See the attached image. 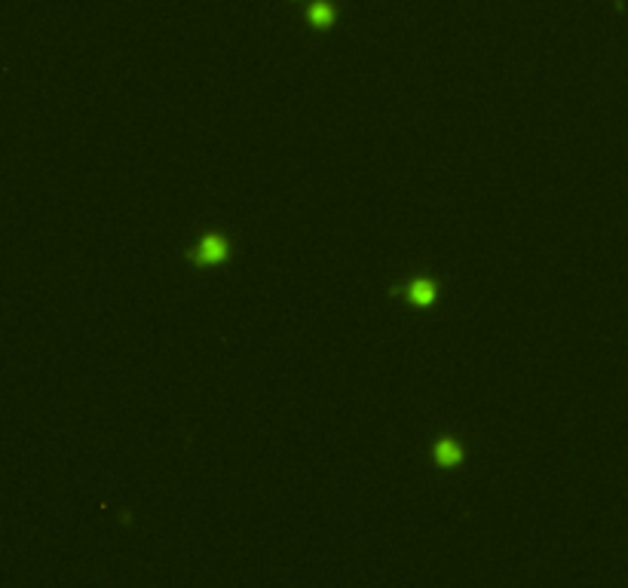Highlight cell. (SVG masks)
<instances>
[{
    "instance_id": "cell-1",
    "label": "cell",
    "mask_w": 628,
    "mask_h": 588,
    "mask_svg": "<svg viewBox=\"0 0 628 588\" xmlns=\"http://www.w3.org/2000/svg\"><path fill=\"white\" fill-rule=\"evenodd\" d=\"M199 258L206 261V263H215V261H221V258H224V242L215 239V236L206 239V242H202V249H199Z\"/></svg>"
},
{
    "instance_id": "cell-3",
    "label": "cell",
    "mask_w": 628,
    "mask_h": 588,
    "mask_svg": "<svg viewBox=\"0 0 628 588\" xmlns=\"http://www.w3.org/2000/svg\"><path fill=\"white\" fill-rule=\"evenodd\" d=\"M313 18H316V22H328V18H331V13H328L325 6H316V9H313Z\"/></svg>"
},
{
    "instance_id": "cell-4",
    "label": "cell",
    "mask_w": 628,
    "mask_h": 588,
    "mask_svg": "<svg viewBox=\"0 0 628 588\" xmlns=\"http://www.w3.org/2000/svg\"><path fill=\"white\" fill-rule=\"evenodd\" d=\"M441 457H444V459H448V463H451V459H457V450H453V447H448V445H441Z\"/></svg>"
},
{
    "instance_id": "cell-2",
    "label": "cell",
    "mask_w": 628,
    "mask_h": 588,
    "mask_svg": "<svg viewBox=\"0 0 628 588\" xmlns=\"http://www.w3.org/2000/svg\"><path fill=\"white\" fill-rule=\"evenodd\" d=\"M411 294L417 300H429L432 298V285H417V288H411Z\"/></svg>"
}]
</instances>
